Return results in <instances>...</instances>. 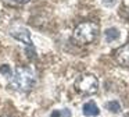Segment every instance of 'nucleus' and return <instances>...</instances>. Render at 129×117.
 <instances>
[{
    "label": "nucleus",
    "instance_id": "nucleus-1",
    "mask_svg": "<svg viewBox=\"0 0 129 117\" xmlns=\"http://www.w3.org/2000/svg\"><path fill=\"white\" fill-rule=\"evenodd\" d=\"M36 84V74L29 67H17L9 80V85L14 91L28 92Z\"/></svg>",
    "mask_w": 129,
    "mask_h": 117
},
{
    "label": "nucleus",
    "instance_id": "nucleus-2",
    "mask_svg": "<svg viewBox=\"0 0 129 117\" xmlns=\"http://www.w3.org/2000/svg\"><path fill=\"white\" fill-rule=\"evenodd\" d=\"M99 35V25L93 21L81 22L74 31V39L79 45L92 43Z\"/></svg>",
    "mask_w": 129,
    "mask_h": 117
},
{
    "label": "nucleus",
    "instance_id": "nucleus-3",
    "mask_svg": "<svg viewBox=\"0 0 129 117\" xmlns=\"http://www.w3.org/2000/svg\"><path fill=\"white\" fill-rule=\"evenodd\" d=\"M75 88L83 95H93L99 89V80L92 74H83L75 81Z\"/></svg>",
    "mask_w": 129,
    "mask_h": 117
},
{
    "label": "nucleus",
    "instance_id": "nucleus-4",
    "mask_svg": "<svg viewBox=\"0 0 129 117\" xmlns=\"http://www.w3.org/2000/svg\"><path fill=\"white\" fill-rule=\"evenodd\" d=\"M115 58L117 61L123 67H129V43L121 46L119 49L115 52Z\"/></svg>",
    "mask_w": 129,
    "mask_h": 117
},
{
    "label": "nucleus",
    "instance_id": "nucleus-5",
    "mask_svg": "<svg viewBox=\"0 0 129 117\" xmlns=\"http://www.w3.org/2000/svg\"><path fill=\"white\" fill-rule=\"evenodd\" d=\"M11 35L14 36L15 39H18V41L24 42L25 45H29V46H32L31 33H29V31L26 29V28L18 27V28H15V29H11Z\"/></svg>",
    "mask_w": 129,
    "mask_h": 117
},
{
    "label": "nucleus",
    "instance_id": "nucleus-6",
    "mask_svg": "<svg viewBox=\"0 0 129 117\" xmlns=\"http://www.w3.org/2000/svg\"><path fill=\"white\" fill-rule=\"evenodd\" d=\"M82 111H83V114L87 117H94V116H99V114H100V110H99L97 105H96L94 102H92V100L85 103L83 107H82Z\"/></svg>",
    "mask_w": 129,
    "mask_h": 117
},
{
    "label": "nucleus",
    "instance_id": "nucleus-7",
    "mask_svg": "<svg viewBox=\"0 0 129 117\" xmlns=\"http://www.w3.org/2000/svg\"><path fill=\"white\" fill-rule=\"evenodd\" d=\"M119 38V31L117 28H108L106 29V41L107 42H114Z\"/></svg>",
    "mask_w": 129,
    "mask_h": 117
},
{
    "label": "nucleus",
    "instance_id": "nucleus-8",
    "mask_svg": "<svg viewBox=\"0 0 129 117\" xmlns=\"http://www.w3.org/2000/svg\"><path fill=\"white\" fill-rule=\"evenodd\" d=\"M106 107L108 109L111 113H119L121 111V105L118 103V100H110V102H107Z\"/></svg>",
    "mask_w": 129,
    "mask_h": 117
},
{
    "label": "nucleus",
    "instance_id": "nucleus-9",
    "mask_svg": "<svg viewBox=\"0 0 129 117\" xmlns=\"http://www.w3.org/2000/svg\"><path fill=\"white\" fill-rule=\"evenodd\" d=\"M0 74L6 75V77H11V68H10L9 64H3V66H0Z\"/></svg>",
    "mask_w": 129,
    "mask_h": 117
},
{
    "label": "nucleus",
    "instance_id": "nucleus-10",
    "mask_svg": "<svg viewBox=\"0 0 129 117\" xmlns=\"http://www.w3.org/2000/svg\"><path fill=\"white\" fill-rule=\"evenodd\" d=\"M61 116H62V117H70V116H71L70 110H68V109H64V111H61Z\"/></svg>",
    "mask_w": 129,
    "mask_h": 117
},
{
    "label": "nucleus",
    "instance_id": "nucleus-11",
    "mask_svg": "<svg viewBox=\"0 0 129 117\" xmlns=\"http://www.w3.org/2000/svg\"><path fill=\"white\" fill-rule=\"evenodd\" d=\"M51 117H62L61 116V111H60V110H54L53 113H51Z\"/></svg>",
    "mask_w": 129,
    "mask_h": 117
},
{
    "label": "nucleus",
    "instance_id": "nucleus-12",
    "mask_svg": "<svg viewBox=\"0 0 129 117\" xmlns=\"http://www.w3.org/2000/svg\"><path fill=\"white\" fill-rule=\"evenodd\" d=\"M115 3V0H104V4H107V6H112Z\"/></svg>",
    "mask_w": 129,
    "mask_h": 117
},
{
    "label": "nucleus",
    "instance_id": "nucleus-13",
    "mask_svg": "<svg viewBox=\"0 0 129 117\" xmlns=\"http://www.w3.org/2000/svg\"><path fill=\"white\" fill-rule=\"evenodd\" d=\"M11 2H15V3H20V4H24V3H28L29 0H11Z\"/></svg>",
    "mask_w": 129,
    "mask_h": 117
},
{
    "label": "nucleus",
    "instance_id": "nucleus-14",
    "mask_svg": "<svg viewBox=\"0 0 129 117\" xmlns=\"http://www.w3.org/2000/svg\"><path fill=\"white\" fill-rule=\"evenodd\" d=\"M2 117H10V116H2Z\"/></svg>",
    "mask_w": 129,
    "mask_h": 117
}]
</instances>
